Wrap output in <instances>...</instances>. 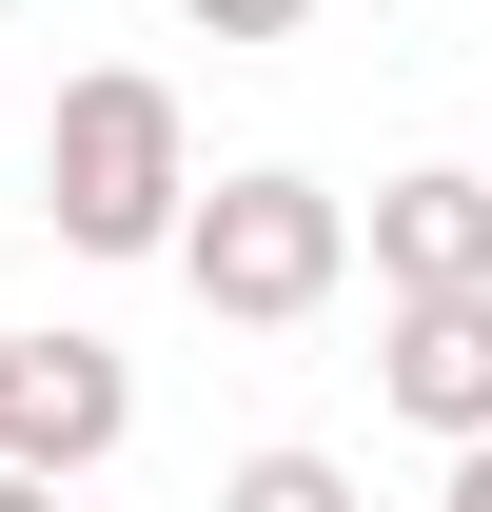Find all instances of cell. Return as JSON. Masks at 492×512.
<instances>
[{
    "mask_svg": "<svg viewBox=\"0 0 492 512\" xmlns=\"http://www.w3.org/2000/svg\"><path fill=\"white\" fill-rule=\"evenodd\" d=\"M40 217H60V256H178L197 217V119H178V79H60V119H40Z\"/></svg>",
    "mask_w": 492,
    "mask_h": 512,
    "instance_id": "6da1fadb",
    "label": "cell"
},
{
    "mask_svg": "<svg viewBox=\"0 0 492 512\" xmlns=\"http://www.w3.org/2000/svg\"><path fill=\"white\" fill-rule=\"evenodd\" d=\"M335 276H355V197H335V178H296V158L197 178V217H178V296H197L217 335H296V316H335Z\"/></svg>",
    "mask_w": 492,
    "mask_h": 512,
    "instance_id": "7a4b0ae2",
    "label": "cell"
},
{
    "mask_svg": "<svg viewBox=\"0 0 492 512\" xmlns=\"http://www.w3.org/2000/svg\"><path fill=\"white\" fill-rule=\"evenodd\" d=\"M374 394L433 453H473L492 434V296H374Z\"/></svg>",
    "mask_w": 492,
    "mask_h": 512,
    "instance_id": "3957f363",
    "label": "cell"
},
{
    "mask_svg": "<svg viewBox=\"0 0 492 512\" xmlns=\"http://www.w3.org/2000/svg\"><path fill=\"white\" fill-rule=\"evenodd\" d=\"M138 434V375H119V335H20V434H0V473H99V453Z\"/></svg>",
    "mask_w": 492,
    "mask_h": 512,
    "instance_id": "277c9868",
    "label": "cell"
},
{
    "mask_svg": "<svg viewBox=\"0 0 492 512\" xmlns=\"http://www.w3.org/2000/svg\"><path fill=\"white\" fill-rule=\"evenodd\" d=\"M374 296H492V158L374 178Z\"/></svg>",
    "mask_w": 492,
    "mask_h": 512,
    "instance_id": "5b68a950",
    "label": "cell"
},
{
    "mask_svg": "<svg viewBox=\"0 0 492 512\" xmlns=\"http://www.w3.org/2000/svg\"><path fill=\"white\" fill-rule=\"evenodd\" d=\"M217 512H355V473H335V453H237V473H217Z\"/></svg>",
    "mask_w": 492,
    "mask_h": 512,
    "instance_id": "8992f818",
    "label": "cell"
},
{
    "mask_svg": "<svg viewBox=\"0 0 492 512\" xmlns=\"http://www.w3.org/2000/svg\"><path fill=\"white\" fill-rule=\"evenodd\" d=\"M178 20H197V40H296L315 0H178Z\"/></svg>",
    "mask_w": 492,
    "mask_h": 512,
    "instance_id": "52a82bcc",
    "label": "cell"
},
{
    "mask_svg": "<svg viewBox=\"0 0 492 512\" xmlns=\"http://www.w3.org/2000/svg\"><path fill=\"white\" fill-rule=\"evenodd\" d=\"M453 512H492V434H473V453H453Z\"/></svg>",
    "mask_w": 492,
    "mask_h": 512,
    "instance_id": "ba28073f",
    "label": "cell"
},
{
    "mask_svg": "<svg viewBox=\"0 0 492 512\" xmlns=\"http://www.w3.org/2000/svg\"><path fill=\"white\" fill-rule=\"evenodd\" d=\"M0 512H60V473H0Z\"/></svg>",
    "mask_w": 492,
    "mask_h": 512,
    "instance_id": "9c48e42d",
    "label": "cell"
},
{
    "mask_svg": "<svg viewBox=\"0 0 492 512\" xmlns=\"http://www.w3.org/2000/svg\"><path fill=\"white\" fill-rule=\"evenodd\" d=\"M0 434H20V335H0Z\"/></svg>",
    "mask_w": 492,
    "mask_h": 512,
    "instance_id": "30bf717a",
    "label": "cell"
}]
</instances>
